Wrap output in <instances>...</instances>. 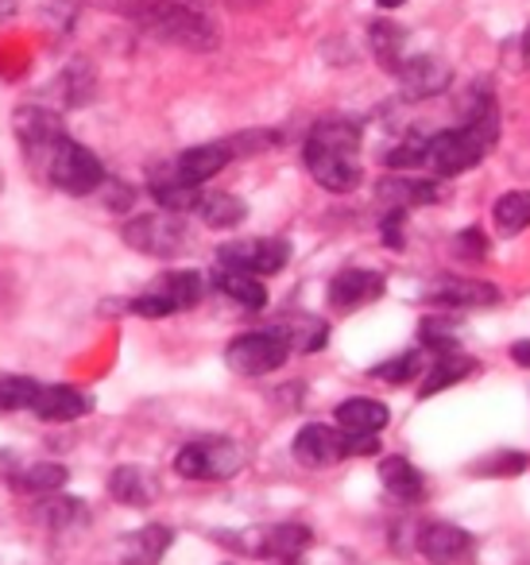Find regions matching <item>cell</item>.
<instances>
[{
	"mask_svg": "<svg viewBox=\"0 0 530 565\" xmlns=\"http://www.w3.org/2000/svg\"><path fill=\"white\" fill-rule=\"evenodd\" d=\"M499 140V109L491 86H473L460 113V125L445 128V132L430 136H406L403 143L383 156V163L395 171H430L434 179H457V174L473 171L480 159Z\"/></svg>",
	"mask_w": 530,
	"mask_h": 565,
	"instance_id": "cell-1",
	"label": "cell"
},
{
	"mask_svg": "<svg viewBox=\"0 0 530 565\" xmlns=\"http://www.w3.org/2000/svg\"><path fill=\"white\" fill-rule=\"evenodd\" d=\"M17 140L24 159L32 163V171L40 174L47 186L63 190L74 198H89L102 190L105 163L97 159V151H89L86 143H78L63 128L55 109H43V105H24L17 113Z\"/></svg>",
	"mask_w": 530,
	"mask_h": 565,
	"instance_id": "cell-2",
	"label": "cell"
},
{
	"mask_svg": "<svg viewBox=\"0 0 530 565\" xmlns=\"http://www.w3.org/2000/svg\"><path fill=\"white\" fill-rule=\"evenodd\" d=\"M303 163L310 179L329 194H349L364 179L360 167V125L352 117H326L310 128L303 143Z\"/></svg>",
	"mask_w": 530,
	"mask_h": 565,
	"instance_id": "cell-3",
	"label": "cell"
},
{
	"mask_svg": "<svg viewBox=\"0 0 530 565\" xmlns=\"http://www.w3.org/2000/svg\"><path fill=\"white\" fill-rule=\"evenodd\" d=\"M213 539L244 557L279 565V562H298L310 550L314 531L303 523H267V526H244V531H218Z\"/></svg>",
	"mask_w": 530,
	"mask_h": 565,
	"instance_id": "cell-4",
	"label": "cell"
},
{
	"mask_svg": "<svg viewBox=\"0 0 530 565\" xmlns=\"http://www.w3.org/2000/svg\"><path fill=\"white\" fill-rule=\"evenodd\" d=\"M290 454H295V461L310 465V469H329V465L349 461V457H375L380 441H375V434H349L341 426L310 423L295 434Z\"/></svg>",
	"mask_w": 530,
	"mask_h": 565,
	"instance_id": "cell-5",
	"label": "cell"
},
{
	"mask_svg": "<svg viewBox=\"0 0 530 565\" xmlns=\"http://www.w3.org/2000/svg\"><path fill=\"white\" fill-rule=\"evenodd\" d=\"M202 299H205V275L182 267V271L159 275L148 291L128 302V310L136 318H167V315H182V310H194Z\"/></svg>",
	"mask_w": 530,
	"mask_h": 565,
	"instance_id": "cell-6",
	"label": "cell"
},
{
	"mask_svg": "<svg viewBox=\"0 0 530 565\" xmlns=\"http://www.w3.org/2000/svg\"><path fill=\"white\" fill-rule=\"evenodd\" d=\"M233 159H236L233 136H229V140L198 143V148H187L167 167H159V171L151 174V186H205V182L225 171Z\"/></svg>",
	"mask_w": 530,
	"mask_h": 565,
	"instance_id": "cell-7",
	"label": "cell"
},
{
	"mask_svg": "<svg viewBox=\"0 0 530 565\" xmlns=\"http://www.w3.org/2000/svg\"><path fill=\"white\" fill-rule=\"evenodd\" d=\"M244 461L248 457L233 438H198L174 454V472L187 480H233Z\"/></svg>",
	"mask_w": 530,
	"mask_h": 565,
	"instance_id": "cell-8",
	"label": "cell"
},
{
	"mask_svg": "<svg viewBox=\"0 0 530 565\" xmlns=\"http://www.w3.org/2000/svg\"><path fill=\"white\" fill-rule=\"evenodd\" d=\"M120 241L128 244L140 256H156V259H174L182 248H187L190 233L182 225L179 213H140V217L125 221L120 228Z\"/></svg>",
	"mask_w": 530,
	"mask_h": 565,
	"instance_id": "cell-9",
	"label": "cell"
},
{
	"mask_svg": "<svg viewBox=\"0 0 530 565\" xmlns=\"http://www.w3.org/2000/svg\"><path fill=\"white\" fill-rule=\"evenodd\" d=\"M290 264V241L283 236H241V241H225L218 248V267H233L244 275H279Z\"/></svg>",
	"mask_w": 530,
	"mask_h": 565,
	"instance_id": "cell-10",
	"label": "cell"
},
{
	"mask_svg": "<svg viewBox=\"0 0 530 565\" xmlns=\"http://www.w3.org/2000/svg\"><path fill=\"white\" fill-rule=\"evenodd\" d=\"M290 345L279 338V330H252L241 333V338L229 341L225 349V364L236 372V376H272L287 364Z\"/></svg>",
	"mask_w": 530,
	"mask_h": 565,
	"instance_id": "cell-11",
	"label": "cell"
},
{
	"mask_svg": "<svg viewBox=\"0 0 530 565\" xmlns=\"http://www.w3.org/2000/svg\"><path fill=\"white\" fill-rule=\"evenodd\" d=\"M430 307H445V310H480V307H496L499 302V287L484 279H460V275H445L434 279L426 291Z\"/></svg>",
	"mask_w": 530,
	"mask_h": 565,
	"instance_id": "cell-12",
	"label": "cell"
},
{
	"mask_svg": "<svg viewBox=\"0 0 530 565\" xmlns=\"http://www.w3.org/2000/svg\"><path fill=\"white\" fill-rule=\"evenodd\" d=\"M395 78L411 102H426V97H437L449 89L453 71H449V63L437 55H406L403 63H399Z\"/></svg>",
	"mask_w": 530,
	"mask_h": 565,
	"instance_id": "cell-13",
	"label": "cell"
},
{
	"mask_svg": "<svg viewBox=\"0 0 530 565\" xmlns=\"http://www.w3.org/2000/svg\"><path fill=\"white\" fill-rule=\"evenodd\" d=\"M383 275L380 271H368V267H344L329 279V307L349 315V310H360L368 302H375L383 295Z\"/></svg>",
	"mask_w": 530,
	"mask_h": 565,
	"instance_id": "cell-14",
	"label": "cell"
},
{
	"mask_svg": "<svg viewBox=\"0 0 530 565\" xmlns=\"http://www.w3.org/2000/svg\"><path fill=\"white\" fill-rule=\"evenodd\" d=\"M418 554L434 565H457L473 554V534L457 523H445V519H434L418 531Z\"/></svg>",
	"mask_w": 530,
	"mask_h": 565,
	"instance_id": "cell-15",
	"label": "cell"
},
{
	"mask_svg": "<svg viewBox=\"0 0 530 565\" xmlns=\"http://www.w3.org/2000/svg\"><path fill=\"white\" fill-rule=\"evenodd\" d=\"M28 411L43 423H78L94 411V399L71 384H40Z\"/></svg>",
	"mask_w": 530,
	"mask_h": 565,
	"instance_id": "cell-16",
	"label": "cell"
},
{
	"mask_svg": "<svg viewBox=\"0 0 530 565\" xmlns=\"http://www.w3.org/2000/svg\"><path fill=\"white\" fill-rule=\"evenodd\" d=\"M159 492H163V484L144 465H117L109 472V495L117 503H125V508H151L159 500Z\"/></svg>",
	"mask_w": 530,
	"mask_h": 565,
	"instance_id": "cell-17",
	"label": "cell"
},
{
	"mask_svg": "<svg viewBox=\"0 0 530 565\" xmlns=\"http://www.w3.org/2000/svg\"><path fill=\"white\" fill-rule=\"evenodd\" d=\"M375 194L395 210H418V205L442 202V182L418 179V174H388V179L375 182Z\"/></svg>",
	"mask_w": 530,
	"mask_h": 565,
	"instance_id": "cell-18",
	"label": "cell"
},
{
	"mask_svg": "<svg viewBox=\"0 0 530 565\" xmlns=\"http://www.w3.org/2000/svg\"><path fill=\"white\" fill-rule=\"evenodd\" d=\"M171 542H174L171 526L163 523L140 526V531L125 534V542H120V565H159L167 550H171Z\"/></svg>",
	"mask_w": 530,
	"mask_h": 565,
	"instance_id": "cell-19",
	"label": "cell"
},
{
	"mask_svg": "<svg viewBox=\"0 0 530 565\" xmlns=\"http://www.w3.org/2000/svg\"><path fill=\"white\" fill-rule=\"evenodd\" d=\"M368 43H372L375 63L388 74H395L399 63L411 55V32L403 24H395V20H372L368 24Z\"/></svg>",
	"mask_w": 530,
	"mask_h": 565,
	"instance_id": "cell-20",
	"label": "cell"
},
{
	"mask_svg": "<svg viewBox=\"0 0 530 565\" xmlns=\"http://www.w3.org/2000/svg\"><path fill=\"white\" fill-rule=\"evenodd\" d=\"M333 418H337V426H341V430H349V434H380L383 426L391 423V411H388V403L368 399V395H357V399L337 403Z\"/></svg>",
	"mask_w": 530,
	"mask_h": 565,
	"instance_id": "cell-21",
	"label": "cell"
},
{
	"mask_svg": "<svg viewBox=\"0 0 530 565\" xmlns=\"http://www.w3.org/2000/svg\"><path fill=\"white\" fill-rule=\"evenodd\" d=\"M380 484L399 503H418L426 495V477L414 469L406 457H383L380 461Z\"/></svg>",
	"mask_w": 530,
	"mask_h": 565,
	"instance_id": "cell-22",
	"label": "cell"
},
{
	"mask_svg": "<svg viewBox=\"0 0 530 565\" xmlns=\"http://www.w3.org/2000/svg\"><path fill=\"white\" fill-rule=\"evenodd\" d=\"M190 213L210 228H236L244 217H248V205H244L236 194H225V190H210V194L202 190Z\"/></svg>",
	"mask_w": 530,
	"mask_h": 565,
	"instance_id": "cell-23",
	"label": "cell"
},
{
	"mask_svg": "<svg viewBox=\"0 0 530 565\" xmlns=\"http://www.w3.org/2000/svg\"><path fill=\"white\" fill-rule=\"evenodd\" d=\"M213 287L244 310H264L267 307V291L256 275L233 271V267H218V271H213Z\"/></svg>",
	"mask_w": 530,
	"mask_h": 565,
	"instance_id": "cell-24",
	"label": "cell"
},
{
	"mask_svg": "<svg viewBox=\"0 0 530 565\" xmlns=\"http://www.w3.org/2000/svg\"><path fill=\"white\" fill-rule=\"evenodd\" d=\"M476 369H480V361L465 356L460 349H457V353H442L434 364H430V372H426V380H422L418 395H422V399H430V395L445 392V387H453V384H460L465 376H473Z\"/></svg>",
	"mask_w": 530,
	"mask_h": 565,
	"instance_id": "cell-25",
	"label": "cell"
},
{
	"mask_svg": "<svg viewBox=\"0 0 530 565\" xmlns=\"http://www.w3.org/2000/svg\"><path fill=\"white\" fill-rule=\"evenodd\" d=\"M275 330H279V338L290 345V353H303V356L318 353L329 341V326L318 322V318H283Z\"/></svg>",
	"mask_w": 530,
	"mask_h": 565,
	"instance_id": "cell-26",
	"label": "cell"
},
{
	"mask_svg": "<svg viewBox=\"0 0 530 565\" xmlns=\"http://www.w3.org/2000/svg\"><path fill=\"white\" fill-rule=\"evenodd\" d=\"M66 477H71V472H66L63 465L35 461V465H28V469H20L17 477H12V488H17V492H24V495H51V492H59V488L66 484Z\"/></svg>",
	"mask_w": 530,
	"mask_h": 565,
	"instance_id": "cell-27",
	"label": "cell"
},
{
	"mask_svg": "<svg viewBox=\"0 0 530 565\" xmlns=\"http://www.w3.org/2000/svg\"><path fill=\"white\" fill-rule=\"evenodd\" d=\"M35 519H40L43 526H51V531H63V526H74L82 523V519H89L86 503L74 500V495H43L40 503H35Z\"/></svg>",
	"mask_w": 530,
	"mask_h": 565,
	"instance_id": "cell-28",
	"label": "cell"
},
{
	"mask_svg": "<svg viewBox=\"0 0 530 565\" xmlns=\"http://www.w3.org/2000/svg\"><path fill=\"white\" fill-rule=\"evenodd\" d=\"M491 217H496V228L504 236H519L522 228H530V190H507V194H499Z\"/></svg>",
	"mask_w": 530,
	"mask_h": 565,
	"instance_id": "cell-29",
	"label": "cell"
},
{
	"mask_svg": "<svg viewBox=\"0 0 530 565\" xmlns=\"http://www.w3.org/2000/svg\"><path fill=\"white\" fill-rule=\"evenodd\" d=\"M372 380H383V384H411V380L422 376V353L418 349H411V353H399L391 356V361L383 364H372V372H368Z\"/></svg>",
	"mask_w": 530,
	"mask_h": 565,
	"instance_id": "cell-30",
	"label": "cell"
},
{
	"mask_svg": "<svg viewBox=\"0 0 530 565\" xmlns=\"http://www.w3.org/2000/svg\"><path fill=\"white\" fill-rule=\"evenodd\" d=\"M418 341H422V349L434 356L457 353V326H453L449 318H422Z\"/></svg>",
	"mask_w": 530,
	"mask_h": 565,
	"instance_id": "cell-31",
	"label": "cell"
},
{
	"mask_svg": "<svg viewBox=\"0 0 530 565\" xmlns=\"http://www.w3.org/2000/svg\"><path fill=\"white\" fill-rule=\"evenodd\" d=\"M35 387H40V380H32V376H4V372H0V415H12V411H28V407H32Z\"/></svg>",
	"mask_w": 530,
	"mask_h": 565,
	"instance_id": "cell-32",
	"label": "cell"
},
{
	"mask_svg": "<svg viewBox=\"0 0 530 565\" xmlns=\"http://www.w3.org/2000/svg\"><path fill=\"white\" fill-rule=\"evenodd\" d=\"M530 457L527 454H511V449H499V454L484 457V461L473 465V472H480V477H519V472H527Z\"/></svg>",
	"mask_w": 530,
	"mask_h": 565,
	"instance_id": "cell-33",
	"label": "cell"
},
{
	"mask_svg": "<svg viewBox=\"0 0 530 565\" xmlns=\"http://www.w3.org/2000/svg\"><path fill=\"white\" fill-rule=\"evenodd\" d=\"M406 213H411V210H395V205H391V210H388V217L380 221V241L388 244V248H395V252L406 244V236H403Z\"/></svg>",
	"mask_w": 530,
	"mask_h": 565,
	"instance_id": "cell-34",
	"label": "cell"
},
{
	"mask_svg": "<svg viewBox=\"0 0 530 565\" xmlns=\"http://www.w3.org/2000/svg\"><path fill=\"white\" fill-rule=\"evenodd\" d=\"M453 248H457L460 259H480L484 252H488V241H484L480 228H460L457 241H453Z\"/></svg>",
	"mask_w": 530,
	"mask_h": 565,
	"instance_id": "cell-35",
	"label": "cell"
},
{
	"mask_svg": "<svg viewBox=\"0 0 530 565\" xmlns=\"http://www.w3.org/2000/svg\"><path fill=\"white\" fill-rule=\"evenodd\" d=\"M109 4H113L117 12H125L128 20H136V24H140V20L148 17L151 9H156L159 0H109Z\"/></svg>",
	"mask_w": 530,
	"mask_h": 565,
	"instance_id": "cell-36",
	"label": "cell"
},
{
	"mask_svg": "<svg viewBox=\"0 0 530 565\" xmlns=\"http://www.w3.org/2000/svg\"><path fill=\"white\" fill-rule=\"evenodd\" d=\"M105 186H109V198H105V205H109V210L125 213L128 205H132V186H125V182H113V179H105Z\"/></svg>",
	"mask_w": 530,
	"mask_h": 565,
	"instance_id": "cell-37",
	"label": "cell"
},
{
	"mask_svg": "<svg viewBox=\"0 0 530 565\" xmlns=\"http://www.w3.org/2000/svg\"><path fill=\"white\" fill-rule=\"evenodd\" d=\"M511 361L519 364V369H530V338L527 341H515V345H511Z\"/></svg>",
	"mask_w": 530,
	"mask_h": 565,
	"instance_id": "cell-38",
	"label": "cell"
},
{
	"mask_svg": "<svg viewBox=\"0 0 530 565\" xmlns=\"http://www.w3.org/2000/svg\"><path fill=\"white\" fill-rule=\"evenodd\" d=\"M12 9H17V0H0V20L12 17Z\"/></svg>",
	"mask_w": 530,
	"mask_h": 565,
	"instance_id": "cell-39",
	"label": "cell"
},
{
	"mask_svg": "<svg viewBox=\"0 0 530 565\" xmlns=\"http://www.w3.org/2000/svg\"><path fill=\"white\" fill-rule=\"evenodd\" d=\"M375 4H380V9H403V4H406V0H375Z\"/></svg>",
	"mask_w": 530,
	"mask_h": 565,
	"instance_id": "cell-40",
	"label": "cell"
},
{
	"mask_svg": "<svg viewBox=\"0 0 530 565\" xmlns=\"http://www.w3.org/2000/svg\"><path fill=\"white\" fill-rule=\"evenodd\" d=\"M522 55H530V24H527V32H522Z\"/></svg>",
	"mask_w": 530,
	"mask_h": 565,
	"instance_id": "cell-41",
	"label": "cell"
},
{
	"mask_svg": "<svg viewBox=\"0 0 530 565\" xmlns=\"http://www.w3.org/2000/svg\"><path fill=\"white\" fill-rule=\"evenodd\" d=\"M0 190H4V171H0Z\"/></svg>",
	"mask_w": 530,
	"mask_h": 565,
	"instance_id": "cell-42",
	"label": "cell"
},
{
	"mask_svg": "<svg viewBox=\"0 0 530 565\" xmlns=\"http://www.w3.org/2000/svg\"><path fill=\"white\" fill-rule=\"evenodd\" d=\"M279 565H295V562H279Z\"/></svg>",
	"mask_w": 530,
	"mask_h": 565,
	"instance_id": "cell-43",
	"label": "cell"
}]
</instances>
